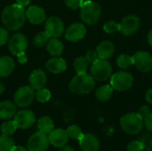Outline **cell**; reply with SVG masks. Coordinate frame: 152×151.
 <instances>
[{
    "instance_id": "obj_9",
    "label": "cell",
    "mask_w": 152,
    "mask_h": 151,
    "mask_svg": "<svg viewBox=\"0 0 152 151\" xmlns=\"http://www.w3.org/2000/svg\"><path fill=\"white\" fill-rule=\"evenodd\" d=\"M27 47H28V39L21 33H17L13 35L8 42V49L10 53L16 56L25 53Z\"/></svg>"
},
{
    "instance_id": "obj_10",
    "label": "cell",
    "mask_w": 152,
    "mask_h": 151,
    "mask_svg": "<svg viewBox=\"0 0 152 151\" xmlns=\"http://www.w3.org/2000/svg\"><path fill=\"white\" fill-rule=\"evenodd\" d=\"M133 65L142 72H150L152 69L151 54L145 51H139L133 56Z\"/></svg>"
},
{
    "instance_id": "obj_29",
    "label": "cell",
    "mask_w": 152,
    "mask_h": 151,
    "mask_svg": "<svg viewBox=\"0 0 152 151\" xmlns=\"http://www.w3.org/2000/svg\"><path fill=\"white\" fill-rule=\"evenodd\" d=\"M74 68L77 74L86 73L88 68V62L85 57H78L74 61Z\"/></svg>"
},
{
    "instance_id": "obj_12",
    "label": "cell",
    "mask_w": 152,
    "mask_h": 151,
    "mask_svg": "<svg viewBox=\"0 0 152 151\" xmlns=\"http://www.w3.org/2000/svg\"><path fill=\"white\" fill-rule=\"evenodd\" d=\"M45 28L51 37L58 38L64 32V24L59 17L51 16L45 20Z\"/></svg>"
},
{
    "instance_id": "obj_30",
    "label": "cell",
    "mask_w": 152,
    "mask_h": 151,
    "mask_svg": "<svg viewBox=\"0 0 152 151\" xmlns=\"http://www.w3.org/2000/svg\"><path fill=\"white\" fill-rule=\"evenodd\" d=\"M117 63L121 69H128L131 65H133V56L128 54H121L118 57Z\"/></svg>"
},
{
    "instance_id": "obj_15",
    "label": "cell",
    "mask_w": 152,
    "mask_h": 151,
    "mask_svg": "<svg viewBox=\"0 0 152 151\" xmlns=\"http://www.w3.org/2000/svg\"><path fill=\"white\" fill-rule=\"evenodd\" d=\"M48 140L49 143L52 144L53 147L61 148L68 143L69 136L66 130H63L61 128H56L53 129L48 133Z\"/></svg>"
},
{
    "instance_id": "obj_2",
    "label": "cell",
    "mask_w": 152,
    "mask_h": 151,
    "mask_svg": "<svg viewBox=\"0 0 152 151\" xmlns=\"http://www.w3.org/2000/svg\"><path fill=\"white\" fill-rule=\"evenodd\" d=\"M95 86V79L92 75L86 73L77 74L69 82L70 92L76 94H86L91 93Z\"/></svg>"
},
{
    "instance_id": "obj_11",
    "label": "cell",
    "mask_w": 152,
    "mask_h": 151,
    "mask_svg": "<svg viewBox=\"0 0 152 151\" xmlns=\"http://www.w3.org/2000/svg\"><path fill=\"white\" fill-rule=\"evenodd\" d=\"M119 24H120L119 31L125 36H130L135 33L139 29L141 25V20L140 18L137 17L136 15L131 14L125 17Z\"/></svg>"
},
{
    "instance_id": "obj_38",
    "label": "cell",
    "mask_w": 152,
    "mask_h": 151,
    "mask_svg": "<svg viewBox=\"0 0 152 151\" xmlns=\"http://www.w3.org/2000/svg\"><path fill=\"white\" fill-rule=\"evenodd\" d=\"M9 38V33L7 31V28L0 27V46L5 44Z\"/></svg>"
},
{
    "instance_id": "obj_14",
    "label": "cell",
    "mask_w": 152,
    "mask_h": 151,
    "mask_svg": "<svg viewBox=\"0 0 152 151\" xmlns=\"http://www.w3.org/2000/svg\"><path fill=\"white\" fill-rule=\"evenodd\" d=\"M86 34V29L82 23H73L65 31V38L69 42H77L84 38Z\"/></svg>"
},
{
    "instance_id": "obj_26",
    "label": "cell",
    "mask_w": 152,
    "mask_h": 151,
    "mask_svg": "<svg viewBox=\"0 0 152 151\" xmlns=\"http://www.w3.org/2000/svg\"><path fill=\"white\" fill-rule=\"evenodd\" d=\"M15 147L14 141L6 135H0V151H12Z\"/></svg>"
},
{
    "instance_id": "obj_43",
    "label": "cell",
    "mask_w": 152,
    "mask_h": 151,
    "mask_svg": "<svg viewBox=\"0 0 152 151\" xmlns=\"http://www.w3.org/2000/svg\"><path fill=\"white\" fill-rule=\"evenodd\" d=\"M30 1L31 0H16V4H18L20 6L25 7V6L28 5V4L30 3Z\"/></svg>"
},
{
    "instance_id": "obj_16",
    "label": "cell",
    "mask_w": 152,
    "mask_h": 151,
    "mask_svg": "<svg viewBox=\"0 0 152 151\" xmlns=\"http://www.w3.org/2000/svg\"><path fill=\"white\" fill-rule=\"evenodd\" d=\"M26 19L32 24H41L46 20L45 11L37 5H31L26 11Z\"/></svg>"
},
{
    "instance_id": "obj_39",
    "label": "cell",
    "mask_w": 152,
    "mask_h": 151,
    "mask_svg": "<svg viewBox=\"0 0 152 151\" xmlns=\"http://www.w3.org/2000/svg\"><path fill=\"white\" fill-rule=\"evenodd\" d=\"M143 125L149 132L152 133V112L143 119Z\"/></svg>"
},
{
    "instance_id": "obj_36",
    "label": "cell",
    "mask_w": 152,
    "mask_h": 151,
    "mask_svg": "<svg viewBox=\"0 0 152 151\" xmlns=\"http://www.w3.org/2000/svg\"><path fill=\"white\" fill-rule=\"evenodd\" d=\"M84 3V0H65V4L67 7L72 9V10H77L82 6Z\"/></svg>"
},
{
    "instance_id": "obj_19",
    "label": "cell",
    "mask_w": 152,
    "mask_h": 151,
    "mask_svg": "<svg viewBox=\"0 0 152 151\" xmlns=\"http://www.w3.org/2000/svg\"><path fill=\"white\" fill-rule=\"evenodd\" d=\"M45 68L53 74H60L67 69V62L63 58L53 57L47 61Z\"/></svg>"
},
{
    "instance_id": "obj_33",
    "label": "cell",
    "mask_w": 152,
    "mask_h": 151,
    "mask_svg": "<svg viewBox=\"0 0 152 151\" xmlns=\"http://www.w3.org/2000/svg\"><path fill=\"white\" fill-rule=\"evenodd\" d=\"M103 29L106 33L109 34H112L116 31H119L120 29V24L117 23L114 20H110L107 21L104 25H103Z\"/></svg>"
},
{
    "instance_id": "obj_20",
    "label": "cell",
    "mask_w": 152,
    "mask_h": 151,
    "mask_svg": "<svg viewBox=\"0 0 152 151\" xmlns=\"http://www.w3.org/2000/svg\"><path fill=\"white\" fill-rule=\"evenodd\" d=\"M17 113L15 103L10 101H4L0 102V119L9 120L12 118Z\"/></svg>"
},
{
    "instance_id": "obj_22",
    "label": "cell",
    "mask_w": 152,
    "mask_h": 151,
    "mask_svg": "<svg viewBox=\"0 0 152 151\" xmlns=\"http://www.w3.org/2000/svg\"><path fill=\"white\" fill-rule=\"evenodd\" d=\"M115 51L114 44L110 41H102L96 48V53L100 59L108 60L110 58Z\"/></svg>"
},
{
    "instance_id": "obj_6",
    "label": "cell",
    "mask_w": 152,
    "mask_h": 151,
    "mask_svg": "<svg viewBox=\"0 0 152 151\" xmlns=\"http://www.w3.org/2000/svg\"><path fill=\"white\" fill-rule=\"evenodd\" d=\"M134 83L133 76L126 71H118L110 77V85L114 90L125 92L130 89Z\"/></svg>"
},
{
    "instance_id": "obj_40",
    "label": "cell",
    "mask_w": 152,
    "mask_h": 151,
    "mask_svg": "<svg viewBox=\"0 0 152 151\" xmlns=\"http://www.w3.org/2000/svg\"><path fill=\"white\" fill-rule=\"evenodd\" d=\"M151 109H150V108L148 107V106H142L139 109H138V115L142 118V119H144L150 113H151Z\"/></svg>"
},
{
    "instance_id": "obj_35",
    "label": "cell",
    "mask_w": 152,
    "mask_h": 151,
    "mask_svg": "<svg viewBox=\"0 0 152 151\" xmlns=\"http://www.w3.org/2000/svg\"><path fill=\"white\" fill-rule=\"evenodd\" d=\"M144 148L142 143L137 140V141H133L127 145V151H143Z\"/></svg>"
},
{
    "instance_id": "obj_46",
    "label": "cell",
    "mask_w": 152,
    "mask_h": 151,
    "mask_svg": "<svg viewBox=\"0 0 152 151\" xmlns=\"http://www.w3.org/2000/svg\"><path fill=\"white\" fill-rule=\"evenodd\" d=\"M148 42H149L150 45L152 47V29L150 30V32L148 34Z\"/></svg>"
},
{
    "instance_id": "obj_17",
    "label": "cell",
    "mask_w": 152,
    "mask_h": 151,
    "mask_svg": "<svg viewBox=\"0 0 152 151\" xmlns=\"http://www.w3.org/2000/svg\"><path fill=\"white\" fill-rule=\"evenodd\" d=\"M78 142L83 151H99L100 150V142L93 133H84Z\"/></svg>"
},
{
    "instance_id": "obj_31",
    "label": "cell",
    "mask_w": 152,
    "mask_h": 151,
    "mask_svg": "<svg viewBox=\"0 0 152 151\" xmlns=\"http://www.w3.org/2000/svg\"><path fill=\"white\" fill-rule=\"evenodd\" d=\"M67 133H68V136L69 138H71V139H74V140H79L82 135L84 134L81 128L76 125H69L67 130H66Z\"/></svg>"
},
{
    "instance_id": "obj_24",
    "label": "cell",
    "mask_w": 152,
    "mask_h": 151,
    "mask_svg": "<svg viewBox=\"0 0 152 151\" xmlns=\"http://www.w3.org/2000/svg\"><path fill=\"white\" fill-rule=\"evenodd\" d=\"M37 128L38 131L48 134L53 129H54L53 120L50 117H42L37 120Z\"/></svg>"
},
{
    "instance_id": "obj_28",
    "label": "cell",
    "mask_w": 152,
    "mask_h": 151,
    "mask_svg": "<svg viewBox=\"0 0 152 151\" xmlns=\"http://www.w3.org/2000/svg\"><path fill=\"white\" fill-rule=\"evenodd\" d=\"M50 38H51V36H49V34L46 31L40 32L34 36L33 43L37 47H41V46H44L45 44H46Z\"/></svg>"
},
{
    "instance_id": "obj_45",
    "label": "cell",
    "mask_w": 152,
    "mask_h": 151,
    "mask_svg": "<svg viewBox=\"0 0 152 151\" xmlns=\"http://www.w3.org/2000/svg\"><path fill=\"white\" fill-rule=\"evenodd\" d=\"M12 151H28V149L24 148V147H21V146H15L14 149L12 150Z\"/></svg>"
},
{
    "instance_id": "obj_18",
    "label": "cell",
    "mask_w": 152,
    "mask_h": 151,
    "mask_svg": "<svg viewBox=\"0 0 152 151\" xmlns=\"http://www.w3.org/2000/svg\"><path fill=\"white\" fill-rule=\"evenodd\" d=\"M46 79V74L43 69H35L29 76V85L34 90H38L45 85Z\"/></svg>"
},
{
    "instance_id": "obj_13",
    "label": "cell",
    "mask_w": 152,
    "mask_h": 151,
    "mask_svg": "<svg viewBox=\"0 0 152 151\" xmlns=\"http://www.w3.org/2000/svg\"><path fill=\"white\" fill-rule=\"evenodd\" d=\"M14 122L16 123L18 128L28 129L31 127L36 122L35 114L31 110L23 109L18 111L14 116Z\"/></svg>"
},
{
    "instance_id": "obj_4",
    "label": "cell",
    "mask_w": 152,
    "mask_h": 151,
    "mask_svg": "<svg viewBox=\"0 0 152 151\" xmlns=\"http://www.w3.org/2000/svg\"><path fill=\"white\" fill-rule=\"evenodd\" d=\"M120 125L122 129L128 134L135 135L142 132L143 128V119L138 115V113H127L120 119Z\"/></svg>"
},
{
    "instance_id": "obj_1",
    "label": "cell",
    "mask_w": 152,
    "mask_h": 151,
    "mask_svg": "<svg viewBox=\"0 0 152 151\" xmlns=\"http://www.w3.org/2000/svg\"><path fill=\"white\" fill-rule=\"evenodd\" d=\"M1 19L5 28L16 31L24 25L26 20V11L23 6H20L18 4H12L3 10Z\"/></svg>"
},
{
    "instance_id": "obj_48",
    "label": "cell",
    "mask_w": 152,
    "mask_h": 151,
    "mask_svg": "<svg viewBox=\"0 0 152 151\" xmlns=\"http://www.w3.org/2000/svg\"><path fill=\"white\" fill-rule=\"evenodd\" d=\"M151 151H152V141H151Z\"/></svg>"
},
{
    "instance_id": "obj_25",
    "label": "cell",
    "mask_w": 152,
    "mask_h": 151,
    "mask_svg": "<svg viewBox=\"0 0 152 151\" xmlns=\"http://www.w3.org/2000/svg\"><path fill=\"white\" fill-rule=\"evenodd\" d=\"M113 90L114 89L112 88L110 85H102L96 90L95 96L100 101H107L111 98Z\"/></svg>"
},
{
    "instance_id": "obj_27",
    "label": "cell",
    "mask_w": 152,
    "mask_h": 151,
    "mask_svg": "<svg viewBox=\"0 0 152 151\" xmlns=\"http://www.w3.org/2000/svg\"><path fill=\"white\" fill-rule=\"evenodd\" d=\"M17 129H18V126H17L16 123L14 122V120L7 121V122L4 123L0 127V131L2 133V134L6 135V136L12 135L16 132Z\"/></svg>"
},
{
    "instance_id": "obj_21",
    "label": "cell",
    "mask_w": 152,
    "mask_h": 151,
    "mask_svg": "<svg viewBox=\"0 0 152 151\" xmlns=\"http://www.w3.org/2000/svg\"><path fill=\"white\" fill-rule=\"evenodd\" d=\"M15 63L12 58L9 56L0 57V77H6L10 76L14 70Z\"/></svg>"
},
{
    "instance_id": "obj_8",
    "label": "cell",
    "mask_w": 152,
    "mask_h": 151,
    "mask_svg": "<svg viewBox=\"0 0 152 151\" xmlns=\"http://www.w3.org/2000/svg\"><path fill=\"white\" fill-rule=\"evenodd\" d=\"M48 146V135L40 131L33 133L27 142V149L28 151H45Z\"/></svg>"
},
{
    "instance_id": "obj_7",
    "label": "cell",
    "mask_w": 152,
    "mask_h": 151,
    "mask_svg": "<svg viewBox=\"0 0 152 151\" xmlns=\"http://www.w3.org/2000/svg\"><path fill=\"white\" fill-rule=\"evenodd\" d=\"M14 103L20 108L28 107L35 99V92L31 86H21L14 94Z\"/></svg>"
},
{
    "instance_id": "obj_44",
    "label": "cell",
    "mask_w": 152,
    "mask_h": 151,
    "mask_svg": "<svg viewBox=\"0 0 152 151\" xmlns=\"http://www.w3.org/2000/svg\"><path fill=\"white\" fill-rule=\"evenodd\" d=\"M61 150L60 151H75L74 150V149L72 148V147H70V146H68L67 144L66 145H64L63 147H61V148H60Z\"/></svg>"
},
{
    "instance_id": "obj_5",
    "label": "cell",
    "mask_w": 152,
    "mask_h": 151,
    "mask_svg": "<svg viewBox=\"0 0 152 151\" xmlns=\"http://www.w3.org/2000/svg\"><path fill=\"white\" fill-rule=\"evenodd\" d=\"M91 75L97 81H106L112 76V66L107 60L98 59L92 64Z\"/></svg>"
},
{
    "instance_id": "obj_47",
    "label": "cell",
    "mask_w": 152,
    "mask_h": 151,
    "mask_svg": "<svg viewBox=\"0 0 152 151\" xmlns=\"http://www.w3.org/2000/svg\"><path fill=\"white\" fill-rule=\"evenodd\" d=\"M4 92V86L2 83H0V95L3 94Z\"/></svg>"
},
{
    "instance_id": "obj_41",
    "label": "cell",
    "mask_w": 152,
    "mask_h": 151,
    "mask_svg": "<svg viewBox=\"0 0 152 151\" xmlns=\"http://www.w3.org/2000/svg\"><path fill=\"white\" fill-rule=\"evenodd\" d=\"M17 57H18V61H19V62H20V64H25V63L28 61V58H27V55H26V53H25L19 54Z\"/></svg>"
},
{
    "instance_id": "obj_3",
    "label": "cell",
    "mask_w": 152,
    "mask_h": 151,
    "mask_svg": "<svg viewBox=\"0 0 152 151\" xmlns=\"http://www.w3.org/2000/svg\"><path fill=\"white\" fill-rule=\"evenodd\" d=\"M101 6L92 0L84 1L82 6L80 7V18L83 22L86 24L94 25L97 23L101 18Z\"/></svg>"
},
{
    "instance_id": "obj_34",
    "label": "cell",
    "mask_w": 152,
    "mask_h": 151,
    "mask_svg": "<svg viewBox=\"0 0 152 151\" xmlns=\"http://www.w3.org/2000/svg\"><path fill=\"white\" fill-rule=\"evenodd\" d=\"M143 145V148H144V150L150 151L151 150V144L152 141V136L149 133H144V134H142L139 139H138Z\"/></svg>"
},
{
    "instance_id": "obj_32",
    "label": "cell",
    "mask_w": 152,
    "mask_h": 151,
    "mask_svg": "<svg viewBox=\"0 0 152 151\" xmlns=\"http://www.w3.org/2000/svg\"><path fill=\"white\" fill-rule=\"evenodd\" d=\"M35 98L39 102H42V103L47 102L51 98V92L48 89L43 87L41 89L37 90V93H35Z\"/></svg>"
},
{
    "instance_id": "obj_37",
    "label": "cell",
    "mask_w": 152,
    "mask_h": 151,
    "mask_svg": "<svg viewBox=\"0 0 152 151\" xmlns=\"http://www.w3.org/2000/svg\"><path fill=\"white\" fill-rule=\"evenodd\" d=\"M85 58L86 59L87 62H88V63H91V64L94 63L98 59H100L99 56H98V54H97V53H96L95 51H93V50L88 51V52L86 53Z\"/></svg>"
},
{
    "instance_id": "obj_42",
    "label": "cell",
    "mask_w": 152,
    "mask_h": 151,
    "mask_svg": "<svg viewBox=\"0 0 152 151\" xmlns=\"http://www.w3.org/2000/svg\"><path fill=\"white\" fill-rule=\"evenodd\" d=\"M145 98H146V101H147V102H148V103L152 104V87L148 90V92H147V93H146V97H145Z\"/></svg>"
},
{
    "instance_id": "obj_23",
    "label": "cell",
    "mask_w": 152,
    "mask_h": 151,
    "mask_svg": "<svg viewBox=\"0 0 152 151\" xmlns=\"http://www.w3.org/2000/svg\"><path fill=\"white\" fill-rule=\"evenodd\" d=\"M46 49L52 56L59 57L63 53L64 45L62 42L57 37H51L46 44Z\"/></svg>"
}]
</instances>
